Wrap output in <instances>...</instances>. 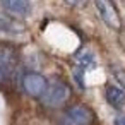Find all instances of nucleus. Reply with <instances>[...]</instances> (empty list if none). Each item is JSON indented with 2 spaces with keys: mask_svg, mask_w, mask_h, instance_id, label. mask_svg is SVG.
<instances>
[{
  "mask_svg": "<svg viewBox=\"0 0 125 125\" xmlns=\"http://www.w3.org/2000/svg\"><path fill=\"white\" fill-rule=\"evenodd\" d=\"M94 7L98 9V14H99L101 21H103L108 28H111V29H115V31H118V29L122 28L120 17H118V14H116V10H115V5H113L111 2H96Z\"/></svg>",
  "mask_w": 125,
  "mask_h": 125,
  "instance_id": "nucleus-5",
  "label": "nucleus"
},
{
  "mask_svg": "<svg viewBox=\"0 0 125 125\" xmlns=\"http://www.w3.org/2000/svg\"><path fill=\"white\" fill-rule=\"evenodd\" d=\"M93 122H94V115L86 104H74L67 108L60 116L62 125H91Z\"/></svg>",
  "mask_w": 125,
  "mask_h": 125,
  "instance_id": "nucleus-2",
  "label": "nucleus"
},
{
  "mask_svg": "<svg viewBox=\"0 0 125 125\" xmlns=\"http://www.w3.org/2000/svg\"><path fill=\"white\" fill-rule=\"evenodd\" d=\"M104 98L108 101V104H111L113 108L120 110L125 106V91L122 87H116V86H106L104 89Z\"/></svg>",
  "mask_w": 125,
  "mask_h": 125,
  "instance_id": "nucleus-7",
  "label": "nucleus"
},
{
  "mask_svg": "<svg viewBox=\"0 0 125 125\" xmlns=\"http://www.w3.org/2000/svg\"><path fill=\"white\" fill-rule=\"evenodd\" d=\"M21 86H22L24 93L29 94L31 98H41L48 87V81L45 75H41L38 72H26L21 79Z\"/></svg>",
  "mask_w": 125,
  "mask_h": 125,
  "instance_id": "nucleus-3",
  "label": "nucleus"
},
{
  "mask_svg": "<svg viewBox=\"0 0 125 125\" xmlns=\"http://www.w3.org/2000/svg\"><path fill=\"white\" fill-rule=\"evenodd\" d=\"M111 74H113V77L123 86V89H125V69L123 67H120V65H116V63H113L111 65Z\"/></svg>",
  "mask_w": 125,
  "mask_h": 125,
  "instance_id": "nucleus-10",
  "label": "nucleus"
},
{
  "mask_svg": "<svg viewBox=\"0 0 125 125\" xmlns=\"http://www.w3.org/2000/svg\"><path fill=\"white\" fill-rule=\"evenodd\" d=\"M70 98V87L63 82H52L48 84L45 94L41 96V103L48 108H58Z\"/></svg>",
  "mask_w": 125,
  "mask_h": 125,
  "instance_id": "nucleus-1",
  "label": "nucleus"
},
{
  "mask_svg": "<svg viewBox=\"0 0 125 125\" xmlns=\"http://www.w3.org/2000/svg\"><path fill=\"white\" fill-rule=\"evenodd\" d=\"M16 60H17V55L14 48L0 46V82L9 81V77L16 69Z\"/></svg>",
  "mask_w": 125,
  "mask_h": 125,
  "instance_id": "nucleus-4",
  "label": "nucleus"
},
{
  "mask_svg": "<svg viewBox=\"0 0 125 125\" xmlns=\"http://www.w3.org/2000/svg\"><path fill=\"white\" fill-rule=\"evenodd\" d=\"M74 60H75L77 67L82 69V70H91V69L96 67V58H94V55H93L89 50H81V52H77V53L74 55Z\"/></svg>",
  "mask_w": 125,
  "mask_h": 125,
  "instance_id": "nucleus-8",
  "label": "nucleus"
},
{
  "mask_svg": "<svg viewBox=\"0 0 125 125\" xmlns=\"http://www.w3.org/2000/svg\"><path fill=\"white\" fill-rule=\"evenodd\" d=\"M0 31L4 33H21L24 31V26L17 21H14L9 16H2L0 14Z\"/></svg>",
  "mask_w": 125,
  "mask_h": 125,
  "instance_id": "nucleus-9",
  "label": "nucleus"
},
{
  "mask_svg": "<svg viewBox=\"0 0 125 125\" xmlns=\"http://www.w3.org/2000/svg\"><path fill=\"white\" fill-rule=\"evenodd\" d=\"M2 9L7 10L9 14H14V16H29L31 14V9L33 5L26 0H4L2 4Z\"/></svg>",
  "mask_w": 125,
  "mask_h": 125,
  "instance_id": "nucleus-6",
  "label": "nucleus"
},
{
  "mask_svg": "<svg viewBox=\"0 0 125 125\" xmlns=\"http://www.w3.org/2000/svg\"><path fill=\"white\" fill-rule=\"evenodd\" d=\"M115 125H125V113L116 115V118H115Z\"/></svg>",
  "mask_w": 125,
  "mask_h": 125,
  "instance_id": "nucleus-11",
  "label": "nucleus"
}]
</instances>
